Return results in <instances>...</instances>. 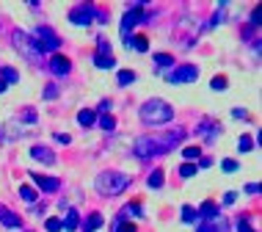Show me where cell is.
<instances>
[{"label": "cell", "instance_id": "cell-38", "mask_svg": "<svg viewBox=\"0 0 262 232\" xmlns=\"http://www.w3.org/2000/svg\"><path fill=\"white\" fill-rule=\"evenodd\" d=\"M243 191H246V194H251V196H257V194H259V182H249V185H246Z\"/></svg>", "mask_w": 262, "mask_h": 232}, {"label": "cell", "instance_id": "cell-32", "mask_svg": "<svg viewBox=\"0 0 262 232\" xmlns=\"http://www.w3.org/2000/svg\"><path fill=\"white\" fill-rule=\"evenodd\" d=\"M177 172H180V177H185V180H188V177H193V174L199 172V168H196V163H182L180 168H177Z\"/></svg>", "mask_w": 262, "mask_h": 232}, {"label": "cell", "instance_id": "cell-35", "mask_svg": "<svg viewBox=\"0 0 262 232\" xmlns=\"http://www.w3.org/2000/svg\"><path fill=\"white\" fill-rule=\"evenodd\" d=\"M237 232H254V227H251V221L246 219V216H240V219H237Z\"/></svg>", "mask_w": 262, "mask_h": 232}, {"label": "cell", "instance_id": "cell-16", "mask_svg": "<svg viewBox=\"0 0 262 232\" xmlns=\"http://www.w3.org/2000/svg\"><path fill=\"white\" fill-rule=\"evenodd\" d=\"M196 216H199L202 221H212V219H218V216H221V210H218L215 202H202V207L196 210Z\"/></svg>", "mask_w": 262, "mask_h": 232}, {"label": "cell", "instance_id": "cell-33", "mask_svg": "<svg viewBox=\"0 0 262 232\" xmlns=\"http://www.w3.org/2000/svg\"><path fill=\"white\" fill-rule=\"evenodd\" d=\"M47 232H61V219H55V216H50V219L45 221Z\"/></svg>", "mask_w": 262, "mask_h": 232}, {"label": "cell", "instance_id": "cell-28", "mask_svg": "<svg viewBox=\"0 0 262 232\" xmlns=\"http://www.w3.org/2000/svg\"><path fill=\"white\" fill-rule=\"evenodd\" d=\"M97 124H100L102 130H108V133H111L113 128H116V119H113L111 114H102V116H97Z\"/></svg>", "mask_w": 262, "mask_h": 232}, {"label": "cell", "instance_id": "cell-1", "mask_svg": "<svg viewBox=\"0 0 262 232\" xmlns=\"http://www.w3.org/2000/svg\"><path fill=\"white\" fill-rule=\"evenodd\" d=\"M138 116H141V122H144L146 128H158V124H168V122H171V119H174V108L166 100L155 97V100H146L144 105H141Z\"/></svg>", "mask_w": 262, "mask_h": 232}, {"label": "cell", "instance_id": "cell-18", "mask_svg": "<svg viewBox=\"0 0 262 232\" xmlns=\"http://www.w3.org/2000/svg\"><path fill=\"white\" fill-rule=\"evenodd\" d=\"M77 227H80V216H77V210H75V207H69V213L61 219V229H67V232H75Z\"/></svg>", "mask_w": 262, "mask_h": 232}, {"label": "cell", "instance_id": "cell-4", "mask_svg": "<svg viewBox=\"0 0 262 232\" xmlns=\"http://www.w3.org/2000/svg\"><path fill=\"white\" fill-rule=\"evenodd\" d=\"M144 6H146L144 0H138V3H133L130 9L124 11V17H122V25H119V28H122V39H124V41L130 39V31H133V28H136V25H141V23H146Z\"/></svg>", "mask_w": 262, "mask_h": 232}, {"label": "cell", "instance_id": "cell-2", "mask_svg": "<svg viewBox=\"0 0 262 232\" xmlns=\"http://www.w3.org/2000/svg\"><path fill=\"white\" fill-rule=\"evenodd\" d=\"M130 182H133V177L124 172H102V174H97L94 188H97V194H102V196H119L130 188Z\"/></svg>", "mask_w": 262, "mask_h": 232}, {"label": "cell", "instance_id": "cell-14", "mask_svg": "<svg viewBox=\"0 0 262 232\" xmlns=\"http://www.w3.org/2000/svg\"><path fill=\"white\" fill-rule=\"evenodd\" d=\"M196 133H199V136H204V141H210V144H212V141L218 138V133H221V124L212 122V119H204L199 128H196Z\"/></svg>", "mask_w": 262, "mask_h": 232}, {"label": "cell", "instance_id": "cell-36", "mask_svg": "<svg viewBox=\"0 0 262 232\" xmlns=\"http://www.w3.org/2000/svg\"><path fill=\"white\" fill-rule=\"evenodd\" d=\"M41 97H45V100H55V97H58V86H45V91H41Z\"/></svg>", "mask_w": 262, "mask_h": 232}, {"label": "cell", "instance_id": "cell-24", "mask_svg": "<svg viewBox=\"0 0 262 232\" xmlns=\"http://www.w3.org/2000/svg\"><path fill=\"white\" fill-rule=\"evenodd\" d=\"M127 47L138 50V53H146L149 50V41H146V36H136V39H127Z\"/></svg>", "mask_w": 262, "mask_h": 232}, {"label": "cell", "instance_id": "cell-23", "mask_svg": "<svg viewBox=\"0 0 262 232\" xmlns=\"http://www.w3.org/2000/svg\"><path fill=\"white\" fill-rule=\"evenodd\" d=\"M102 227V216L100 213H91L86 221H83V232H97Z\"/></svg>", "mask_w": 262, "mask_h": 232}, {"label": "cell", "instance_id": "cell-42", "mask_svg": "<svg viewBox=\"0 0 262 232\" xmlns=\"http://www.w3.org/2000/svg\"><path fill=\"white\" fill-rule=\"evenodd\" d=\"M55 141H58V144H69L72 138H69L67 133H55Z\"/></svg>", "mask_w": 262, "mask_h": 232}, {"label": "cell", "instance_id": "cell-43", "mask_svg": "<svg viewBox=\"0 0 262 232\" xmlns=\"http://www.w3.org/2000/svg\"><path fill=\"white\" fill-rule=\"evenodd\" d=\"M6 89H9V86H6V83H3V80H0V94H3V91H6Z\"/></svg>", "mask_w": 262, "mask_h": 232}, {"label": "cell", "instance_id": "cell-27", "mask_svg": "<svg viewBox=\"0 0 262 232\" xmlns=\"http://www.w3.org/2000/svg\"><path fill=\"white\" fill-rule=\"evenodd\" d=\"M193 221H199V216H196V207L182 205V224H193Z\"/></svg>", "mask_w": 262, "mask_h": 232}, {"label": "cell", "instance_id": "cell-8", "mask_svg": "<svg viewBox=\"0 0 262 232\" xmlns=\"http://www.w3.org/2000/svg\"><path fill=\"white\" fill-rule=\"evenodd\" d=\"M133 152H136V158H141V160L158 158V141H155V136H141V138H136Z\"/></svg>", "mask_w": 262, "mask_h": 232}, {"label": "cell", "instance_id": "cell-3", "mask_svg": "<svg viewBox=\"0 0 262 232\" xmlns=\"http://www.w3.org/2000/svg\"><path fill=\"white\" fill-rule=\"evenodd\" d=\"M11 45H14V50L23 55V58H28L31 64H41V50H39L36 39H33L31 33H25L23 28H14L11 31Z\"/></svg>", "mask_w": 262, "mask_h": 232}, {"label": "cell", "instance_id": "cell-5", "mask_svg": "<svg viewBox=\"0 0 262 232\" xmlns=\"http://www.w3.org/2000/svg\"><path fill=\"white\" fill-rule=\"evenodd\" d=\"M33 39H36L41 55H45V53H53L55 55V53H58V47H61V36L53 31L50 25H39L36 33H33Z\"/></svg>", "mask_w": 262, "mask_h": 232}, {"label": "cell", "instance_id": "cell-15", "mask_svg": "<svg viewBox=\"0 0 262 232\" xmlns=\"http://www.w3.org/2000/svg\"><path fill=\"white\" fill-rule=\"evenodd\" d=\"M0 224H3V227H9V229H19V227H23V219H19L14 210L0 205Z\"/></svg>", "mask_w": 262, "mask_h": 232}, {"label": "cell", "instance_id": "cell-17", "mask_svg": "<svg viewBox=\"0 0 262 232\" xmlns=\"http://www.w3.org/2000/svg\"><path fill=\"white\" fill-rule=\"evenodd\" d=\"M196 232H226V219H212V221H202L199 227H196Z\"/></svg>", "mask_w": 262, "mask_h": 232}, {"label": "cell", "instance_id": "cell-39", "mask_svg": "<svg viewBox=\"0 0 262 232\" xmlns=\"http://www.w3.org/2000/svg\"><path fill=\"white\" fill-rule=\"evenodd\" d=\"M232 116L235 119H249V111L246 108H232Z\"/></svg>", "mask_w": 262, "mask_h": 232}, {"label": "cell", "instance_id": "cell-41", "mask_svg": "<svg viewBox=\"0 0 262 232\" xmlns=\"http://www.w3.org/2000/svg\"><path fill=\"white\" fill-rule=\"evenodd\" d=\"M235 202H237V194H235V191L224 194V205H235Z\"/></svg>", "mask_w": 262, "mask_h": 232}, {"label": "cell", "instance_id": "cell-6", "mask_svg": "<svg viewBox=\"0 0 262 232\" xmlns=\"http://www.w3.org/2000/svg\"><path fill=\"white\" fill-rule=\"evenodd\" d=\"M155 141H158V155H166V152L177 150V146L185 141V130H182V128H174V130H168V133H163V136H158Z\"/></svg>", "mask_w": 262, "mask_h": 232}, {"label": "cell", "instance_id": "cell-13", "mask_svg": "<svg viewBox=\"0 0 262 232\" xmlns=\"http://www.w3.org/2000/svg\"><path fill=\"white\" fill-rule=\"evenodd\" d=\"M31 158L39 160V163H47V166L55 163V152L50 150V146H45V144H33L31 146Z\"/></svg>", "mask_w": 262, "mask_h": 232}, {"label": "cell", "instance_id": "cell-19", "mask_svg": "<svg viewBox=\"0 0 262 232\" xmlns=\"http://www.w3.org/2000/svg\"><path fill=\"white\" fill-rule=\"evenodd\" d=\"M77 124H80V128H94V124H97V111L83 108L80 114H77Z\"/></svg>", "mask_w": 262, "mask_h": 232}, {"label": "cell", "instance_id": "cell-31", "mask_svg": "<svg viewBox=\"0 0 262 232\" xmlns=\"http://www.w3.org/2000/svg\"><path fill=\"white\" fill-rule=\"evenodd\" d=\"M226 86H229V83H226L224 75H215V77L210 80V89H212V91H226Z\"/></svg>", "mask_w": 262, "mask_h": 232}, {"label": "cell", "instance_id": "cell-25", "mask_svg": "<svg viewBox=\"0 0 262 232\" xmlns=\"http://www.w3.org/2000/svg\"><path fill=\"white\" fill-rule=\"evenodd\" d=\"M163 182H166V174H163L160 168H155V172L149 174V180H146V185L149 188H163Z\"/></svg>", "mask_w": 262, "mask_h": 232}, {"label": "cell", "instance_id": "cell-40", "mask_svg": "<svg viewBox=\"0 0 262 232\" xmlns=\"http://www.w3.org/2000/svg\"><path fill=\"white\" fill-rule=\"evenodd\" d=\"M259 14H262V9L257 6V9L251 11V28H257V25H259Z\"/></svg>", "mask_w": 262, "mask_h": 232}, {"label": "cell", "instance_id": "cell-34", "mask_svg": "<svg viewBox=\"0 0 262 232\" xmlns=\"http://www.w3.org/2000/svg\"><path fill=\"white\" fill-rule=\"evenodd\" d=\"M221 168H224L226 174L237 172V160H232V158H224V160H221Z\"/></svg>", "mask_w": 262, "mask_h": 232}, {"label": "cell", "instance_id": "cell-7", "mask_svg": "<svg viewBox=\"0 0 262 232\" xmlns=\"http://www.w3.org/2000/svg\"><path fill=\"white\" fill-rule=\"evenodd\" d=\"M94 67L100 69H113L116 67V58H113V50H111V41L100 36L97 39V55H94Z\"/></svg>", "mask_w": 262, "mask_h": 232}, {"label": "cell", "instance_id": "cell-22", "mask_svg": "<svg viewBox=\"0 0 262 232\" xmlns=\"http://www.w3.org/2000/svg\"><path fill=\"white\" fill-rule=\"evenodd\" d=\"M36 188L33 185H19V199L25 202V205H36Z\"/></svg>", "mask_w": 262, "mask_h": 232}, {"label": "cell", "instance_id": "cell-21", "mask_svg": "<svg viewBox=\"0 0 262 232\" xmlns=\"http://www.w3.org/2000/svg\"><path fill=\"white\" fill-rule=\"evenodd\" d=\"M0 80H3L6 86H14V83L19 80V72L14 67H0Z\"/></svg>", "mask_w": 262, "mask_h": 232}, {"label": "cell", "instance_id": "cell-29", "mask_svg": "<svg viewBox=\"0 0 262 232\" xmlns=\"http://www.w3.org/2000/svg\"><path fill=\"white\" fill-rule=\"evenodd\" d=\"M119 86H130V83H136V72H130V69H122V72L116 75Z\"/></svg>", "mask_w": 262, "mask_h": 232}, {"label": "cell", "instance_id": "cell-10", "mask_svg": "<svg viewBox=\"0 0 262 232\" xmlns=\"http://www.w3.org/2000/svg\"><path fill=\"white\" fill-rule=\"evenodd\" d=\"M94 17H97L94 3H80L75 9H69V23H75V25H91Z\"/></svg>", "mask_w": 262, "mask_h": 232}, {"label": "cell", "instance_id": "cell-30", "mask_svg": "<svg viewBox=\"0 0 262 232\" xmlns=\"http://www.w3.org/2000/svg\"><path fill=\"white\" fill-rule=\"evenodd\" d=\"M254 150V138L251 136H240L237 138V152H251Z\"/></svg>", "mask_w": 262, "mask_h": 232}, {"label": "cell", "instance_id": "cell-11", "mask_svg": "<svg viewBox=\"0 0 262 232\" xmlns=\"http://www.w3.org/2000/svg\"><path fill=\"white\" fill-rule=\"evenodd\" d=\"M47 69H50L53 75L63 77V75H69V69H72V61H69L67 55L55 53V55H50V58H47Z\"/></svg>", "mask_w": 262, "mask_h": 232}, {"label": "cell", "instance_id": "cell-9", "mask_svg": "<svg viewBox=\"0 0 262 232\" xmlns=\"http://www.w3.org/2000/svg\"><path fill=\"white\" fill-rule=\"evenodd\" d=\"M196 77H199V69H196L193 64H180L166 75V80L168 83H193Z\"/></svg>", "mask_w": 262, "mask_h": 232}, {"label": "cell", "instance_id": "cell-37", "mask_svg": "<svg viewBox=\"0 0 262 232\" xmlns=\"http://www.w3.org/2000/svg\"><path fill=\"white\" fill-rule=\"evenodd\" d=\"M36 119H39V116H36V111H33V108H25V111H23V122L36 124Z\"/></svg>", "mask_w": 262, "mask_h": 232}, {"label": "cell", "instance_id": "cell-20", "mask_svg": "<svg viewBox=\"0 0 262 232\" xmlns=\"http://www.w3.org/2000/svg\"><path fill=\"white\" fill-rule=\"evenodd\" d=\"M155 69H174V55L168 53H155Z\"/></svg>", "mask_w": 262, "mask_h": 232}, {"label": "cell", "instance_id": "cell-12", "mask_svg": "<svg viewBox=\"0 0 262 232\" xmlns=\"http://www.w3.org/2000/svg\"><path fill=\"white\" fill-rule=\"evenodd\" d=\"M31 180L36 182V188H39V191H45V194H55V191L61 188V180H58V177H47V174L31 172Z\"/></svg>", "mask_w": 262, "mask_h": 232}, {"label": "cell", "instance_id": "cell-26", "mask_svg": "<svg viewBox=\"0 0 262 232\" xmlns=\"http://www.w3.org/2000/svg\"><path fill=\"white\" fill-rule=\"evenodd\" d=\"M182 158H185V163H193V160L202 158V150L199 146H185V150H182Z\"/></svg>", "mask_w": 262, "mask_h": 232}]
</instances>
